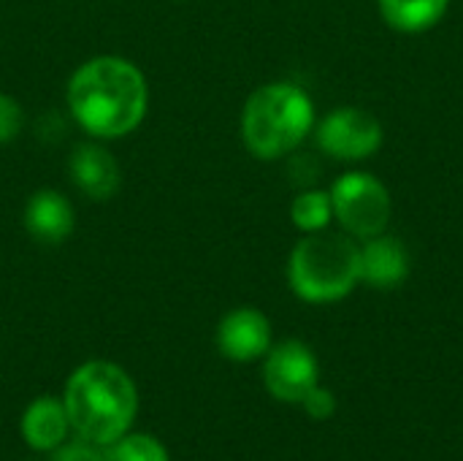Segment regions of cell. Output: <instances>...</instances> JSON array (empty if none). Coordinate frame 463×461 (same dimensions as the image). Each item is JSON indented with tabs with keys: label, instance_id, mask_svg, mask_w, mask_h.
I'll use <instances>...</instances> for the list:
<instances>
[{
	"label": "cell",
	"instance_id": "ba28073f",
	"mask_svg": "<svg viewBox=\"0 0 463 461\" xmlns=\"http://www.w3.org/2000/svg\"><path fill=\"white\" fill-rule=\"evenodd\" d=\"M214 342H217V351L228 361H236V364L258 361L274 345L271 321L258 307H236L220 318Z\"/></svg>",
	"mask_w": 463,
	"mask_h": 461
},
{
	"label": "cell",
	"instance_id": "52a82bcc",
	"mask_svg": "<svg viewBox=\"0 0 463 461\" xmlns=\"http://www.w3.org/2000/svg\"><path fill=\"white\" fill-rule=\"evenodd\" d=\"M266 391L285 402L301 405V399L320 383V364L315 351L301 340H282L263 356Z\"/></svg>",
	"mask_w": 463,
	"mask_h": 461
},
{
	"label": "cell",
	"instance_id": "6da1fadb",
	"mask_svg": "<svg viewBox=\"0 0 463 461\" xmlns=\"http://www.w3.org/2000/svg\"><path fill=\"white\" fill-rule=\"evenodd\" d=\"M71 120L98 141H117L141 128L149 111L146 73L122 54H95L65 84Z\"/></svg>",
	"mask_w": 463,
	"mask_h": 461
},
{
	"label": "cell",
	"instance_id": "30bf717a",
	"mask_svg": "<svg viewBox=\"0 0 463 461\" xmlns=\"http://www.w3.org/2000/svg\"><path fill=\"white\" fill-rule=\"evenodd\" d=\"M22 226L33 242L57 247L71 239L76 228V209L65 193L54 187H38L22 206Z\"/></svg>",
	"mask_w": 463,
	"mask_h": 461
},
{
	"label": "cell",
	"instance_id": "2e32d148",
	"mask_svg": "<svg viewBox=\"0 0 463 461\" xmlns=\"http://www.w3.org/2000/svg\"><path fill=\"white\" fill-rule=\"evenodd\" d=\"M24 128V109L22 103L8 95V92H0V147L3 144H11Z\"/></svg>",
	"mask_w": 463,
	"mask_h": 461
},
{
	"label": "cell",
	"instance_id": "8fae6325",
	"mask_svg": "<svg viewBox=\"0 0 463 461\" xmlns=\"http://www.w3.org/2000/svg\"><path fill=\"white\" fill-rule=\"evenodd\" d=\"M358 245H361V283L377 291H393L407 283L412 258L402 239L383 231Z\"/></svg>",
	"mask_w": 463,
	"mask_h": 461
},
{
	"label": "cell",
	"instance_id": "7c38bea8",
	"mask_svg": "<svg viewBox=\"0 0 463 461\" xmlns=\"http://www.w3.org/2000/svg\"><path fill=\"white\" fill-rule=\"evenodd\" d=\"M19 432H22V440L33 451L38 454L57 451L71 435V421H68L62 397H52V394L35 397L22 413Z\"/></svg>",
	"mask_w": 463,
	"mask_h": 461
},
{
	"label": "cell",
	"instance_id": "8992f818",
	"mask_svg": "<svg viewBox=\"0 0 463 461\" xmlns=\"http://www.w3.org/2000/svg\"><path fill=\"white\" fill-rule=\"evenodd\" d=\"M315 139L320 152L345 163H358L383 147L385 130L372 111L358 106H339L315 122Z\"/></svg>",
	"mask_w": 463,
	"mask_h": 461
},
{
	"label": "cell",
	"instance_id": "ac0fdd59",
	"mask_svg": "<svg viewBox=\"0 0 463 461\" xmlns=\"http://www.w3.org/2000/svg\"><path fill=\"white\" fill-rule=\"evenodd\" d=\"M301 408H304V413L309 416V418H315V421H326V418H331L334 413H336V397L328 391V389H323L320 383L301 399Z\"/></svg>",
	"mask_w": 463,
	"mask_h": 461
},
{
	"label": "cell",
	"instance_id": "9c48e42d",
	"mask_svg": "<svg viewBox=\"0 0 463 461\" xmlns=\"http://www.w3.org/2000/svg\"><path fill=\"white\" fill-rule=\"evenodd\" d=\"M68 174H71V182L76 185V190L98 204L111 201L122 185V168H119L117 158L98 139H90V141H81L73 147V152L68 158Z\"/></svg>",
	"mask_w": 463,
	"mask_h": 461
},
{
	"label": "cell",
	"instance_id": "3957f363",
	"mask_svg": "<svg viewBox=\"0 0 463 461\" xmlns=\"http://www.w3.org/2000/svg\"><path fill=\"white\" fill-rule=\"evenodd\" d=\"M315 130V103L293 82H269L250 92L241 106L239 133L258 160H279L296 152Z\"/></svg>",
	"mask_w": 463,
	"mask_h": 461
},
{
	"label": "cell",
	"instance_id": "5bb4252c",
	"mask_svg": "<svg viewBox=\"0 0 463 461\" xmlns=\"http://www.w3.org/2000/svg\"><path fill=\"white\" fill-rule=\"evenodd\" d=\"M290 220L301 234H317L326 231L334 223V204L331 193L320 187L301 190L290 204Z\"/></svg>",
	"mask_w": 463,
	"mask_h": 461
},
{
	"label": "cell",
	"instance_id": "e0dca14e",
	"mask_svg": "<svg viewBox=\"0 0 463 461\" xmlns=\"http://www.w3.org/2000/svg\"><path fill=\"white\" fill-rule=\"evenodd\" d=\"M49 461H109L106 459V451L100 446H92L81 437H76L73 443H62L57 451H52V459Z\"/></svg>",
	"mask_w": 463,
	"mask_h": 461
},
{
	"label": "cell",
	"instance_id": "277c9868",
	"mask_svg": "<svg viewBox=\"0 0 463 461\" xmlns=\"http://www.w3.org/2000/svg\"><path fill=\"white\" fill-rule=\"evenodd\" d=\"M361 283L358 239L334 231L304 234L288 255V285L307 304H334Z\"/></svg>",
	"mask_w": 463,
	"mask_h": 461
},
{
	"label": "cell",
	"instance_id": "7a4b0ae2",
	"mask_svg": "<svg viewBox=\"0 0 463 461\" xmlns=\"http://www.w3.org/2000/svg\"><path fill=\"white\" fill-rule=\"evenodd\" d=\"M71 432L92 446H111L130 432L138 416V391L133 378L114 361L92 359L79 364L62 391Z\"/></svg>",
	"mask_w": 463,
	"mask_h": 461
},
{
	"label": "cell",
	"instance_id": "5b68a950",
	"mask_svg": "<svg viewBox=\"0 0 463 461\" xmlns=\"http://www.w3.org/2000/svg\"><path fill=\"white\" fill-rule=\"evenodd\" d=\"M334 220L358 242L372 239L388 228L393 201L383 179L369 171H347L331 185Z\"/></svg>",
	"mask_w": 463,
	"mask_h": 461
},
{
	"label": "cell",
	"instance_id": "9a60e30c",
	"mask_svg": "<svg viewBox=\"0 0 463 461\" xmlns=\"http://www.w3.org/2000/svg\"><path fill=\"white\" fill-rule=\"evenodd\" d=\"M103 451L109 461H171L168 448L157 437L144 432H125Z\"/></svg>",
	"mask_w": 463,
	"mask_h": 461
},
{
	"label": "cell",
	"instance_id": "d6986e66",
	"mask_svg": "<svg viewBox=\"0 0 463 461\" xmlns=\"http://www.w3.org/2000/svg\"><path fill=\"white\" fill-rule=\"evenodd\" d=\"M176 3H187V0H176Z\"/></svg>",
	"mask_w": 463,
	"mask_h": 461
},
{
	"label": "cell",
	"instance_id": "4fadbf2b",
	"mask_svg": "<svg viewBox=\"0 0 463 461\" xmlns=\"http://www.w3.org/2000/svg\"><path fill=\"white\" fill-rule=\"evenodd\" d=\"M377 8L388 27L396 33L418 35L442 22L450 0H377Z\"/></svg>",
	"mask_w": 463,
	"mask_h": 461
}]
</instances>
